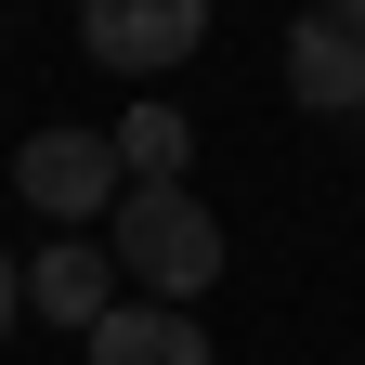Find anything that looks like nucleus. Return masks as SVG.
Segmentation results:
<instances>
[{
    "label": "nucleus",
    "mask_w": 365,
    "mask_h": 365,
    "mask_svg": "<svg viewBox=\"0 0 365 365\" xmlns=\"http://www.w3.org/2000/svg\"><path fill=\"white\" fill-rule=\"evenodd\" d=\"M105 248H118V274L144 300H182V313H196L222 287V222L182 196V182H130V196L105 209Z\"/></svg>",
    "instance_id": "nucleus-1"
},
{
    "label": "nucleus",
    "mask_w": 365,
    "mask_h": 365,
    "mask_svg": "<svg viewBox=\"0 0 365 365\" xmlns=\"http://www.w3.org/2000/svg\"><path fill=\"white\" fill-rule=\"evenodd\" d=\"M14 182H26V209H39V222H66V235H91V222L130 196V170H118L105 130H39V144L14 157Z\"/></svg>",
    "instance_id": "nucleus-2"
},
{
    "label": "nucleus",
    "mask_w": 365,
    "mask_h": 365,
    "mask_svg": "<svg viewBox=\"0 0 365 365\" xmlns=\"http://www.w3.org/2000/svg\"><path fill=\"white\" fill-rule=\"evenodd\" d=\"M209 39V0H78V53L118 78H157Z\"/></svg>",
    "instance_id": "nucleus-3"
},
{
    "label": "nucleus",
    "mask_w": 365,
    "mask_h": 365,
    "mask_svg": "<svg viewBox=\"0 0 365 365\" xmlns=\"http://www.w3.org/2000/svg\"><path fill=\"white\" fill-rule=\"evenodd\" d=\"M26 313H39V327H66V339H91V327L118 313V248H91V235H53V248L26 261Z\"/></svg>",
    "instance_id": "nucleus-4"
},
{
    "label": "nucleus",
    "mask_w": 365,
    "mask_h": 365,
    "mask_svg": "<svg viewBox=\"0 0 365 365\" xmlns=\"http://www.w3.org/2000/svg\"><path fill=\"white\" fill-rule=\"evenodd\" d=\"M287 91H300L313 118H352V105H365V39H352L339 14H300V26H287Z\"/></svg>",
    "instance_id": "nucleus-5"
},
{
    "label": "nucleus",
    "mask_w": 365,
    "mask_h": 365,
    "mask_svg": "<svg viewBox=\"0 0 365 365\" xmlns=\"http://www.w3.org/2000/svg\"><path fill=\"white\" fill-rule=\"evenodd\" d=\"M91 365H209V339H196L182 300H118L105 327H91Z\"/></svg>",
    "instance_id": "nucleus-6"
},
{
    "label": "nucleus",
    "mask_w": 365,
    "mask_h": 365,
    "mask_svg": "<svg viewBox=\"0 0 365 365\" xmlns=\"http://www.w3.org/2000/svg\"><path fill=\"white\" fill-rule=\"evenodd\" d=\"M105 144H118V170H130V182H182L196 130H182V105H157V91H144V105H130V118L105 130Z\"/></svg>",
    "instance_id": "nucleus-7"
},
{
    "label": "nucleus",
    "mask_w": 365,
    "mask_h": 365,
    "mask_svg": "<svg viewBox=\"0 0 365 365\" xmlns=\"http://www.w3.org/2000/svg\"><path fill=\"white\" fill-rule=\"evenodd\" d=\"M26 327V261H0V339Z\"/></svg>",
    "instance_id": "nucleus-8"
},
{
    "label": "nucleus",
    "mask_w": 365,
    "mask_h": 365,
    "mask_svg": "<svg viewBox=\"0 0 365 365\" xmlns=\"http://www.w3.org/2000/svg\"><path fill=\"white\" fill-rule=\"evenodd\" d=\"M313 14H339V26H352V39H365V0H313Z\"/></svg>",
    "instance_id": "nucleus-9"
}]
</instances>
